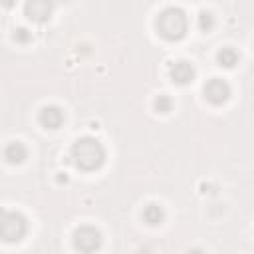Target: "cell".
Here are the masks:
<instances>
[{"instance_id":"obj_1","label":"cell","mask_w":254,"mask_h":254,"mask_svg":"<svg viewBox=\"0 0 254 254\" xmlns=\"http://www.w3.org/2000/svg\"><path fill=\"white\" fill-rule=\"evenodd\" d=\"M69 157H71V163L79 171L91 173V171H97V169L103 167V163H105V149H103V145L95 137L85 135V137H79L71 145Z\"/></svg>"},{"instance_id":"obj_2","label":"cell","mask_w":254,"mask_h":254,"mask_svg":"<svg viewBox=\"0 0 254 254\" xmlns=\"http://www.w3.org/2000/svg\"><path fill=\"white\" fill-rule=\"evenodd\" d=\"M157 34L167 42H179L189 32V16L179 6H169L159 12L155 20Z\"/></svg>"},{"instance_id":"obj_3","label":"cell","mask_w":254,"mask_h":254,"mask_svg":"<svg viewBox=\"0 0 254 254\" xmlns=\"http://www.w3.org/2000/svg\"><path fill=\"white\" fill-rule=\"evenodd\" d=\"M28 232V218L18 210H2L0 238L4 242H20Z\"/></svg>"},{"instance_id":"obj_4","label":"cell","mask_w":254,"mask_h":254,"mask_svg":"<svg viewBox=\"0 0 254 254\" xmlns=\"http://www.w3.org/2000/svg\"><path fill=\"white\" fill-rule=\"evenodd\" d=\"M73 246L79 252H93L101 246V232L95 226H79L73 232Z\"/></svg>"},{"instance_id":"obj_5","label":"cell","mask_w":254,"mask_h":254,"mask_svg":"<svg viewBox=\"0 0 254 254\" xmlns=\"http://www.w3.org/2000/svg\"><path fill=\"white\" fill-rule=\"evenodd\" d=\"M54 0H26L24 2V14L28 20L36 24H44L54 16Z\"/></svg>"},{"instance_id":"obj_6","label":"cell","mask_w":254,"mask_h":254,"mask_svg":"<svg viewBox=\"0 0 254 254\" xmlns=\"http://www.w3.org/2000/svg\"><path fill=\"white\" fill-rule=\"evenodd\" d=\"M202 93H204V99L212 105H222L230 99V85L220 79V77H212L204 83L202 87Z\"/></svg>"},{"instance_id":"obj_7","label":"cell","mask_w":254,"mask_h":254,"mask_svg":"<svg viewBox=\"0 0 254 254\" xmlns=\"http://www.w3.org/2000/svg\"><path fill=\"white\" fill-rule=\"evenodd\" d=\"M194 75H196V69H194V65H192L190 62H187V60H179V62H175V64L169 67V77H171V81L177 83V85H189V83L194 79Z\"/></svg>"},{"instance_id":"obj_8","label":"cell","mask_w":254,"mask_h":254,"mask_svg":"<svg viewBox=\"0 0 254 254\" xmlns=\"http://www.w3.org/2000/svg\"><path fill=\"white\" fill-rule=\"evenodd\" d=\"M64 119L65 115L58 105H44L38 113V121L44 129H60L64 125Z\"/></svg>"},{"instance_id":"obj_9","label":"cell","mask_w":254,"mask_h":254,"mask_svg":"<svg viewBox=\"0 0 254 254\" xmlns=\"http://www.w3.org/2000/svg\"><path fill=\"white\" fill-rule=\"evenodd\" d=\"M26 157H28V149H26V145L22 141H12L4 149V159L10 165H20V163L26 161Z\"/></svg>"},{"instance_id":"obj_10","label":"cell","mask_w":254,"mask_h":254,"mask_svg":"<svg viewBox=\"0 0 254 254\" xmlns=\"http://www.w3.org/2000/svg\"><path fill=\"white\" fill-rule=\"evenodd\" d=\"M143 220H145L149 226H159V224H163V220H165V210H163V206L157 204V202H149V204L143 208Z\"/></svg>"},{"instance_id":"obj_11","label":"cell","mask_w":254,"mask_h":254,"mask_svg":"<svg viewBox=\"0 0 254 254\" xmlns=\"http://www.w3.org/2000/svg\"><path fill=\"white\" fill-rule=\"evenodd\" d=\"M216 60H218V65H222V67H226V69H230V67H234V65L238 64V60H240V56H238V52H236L234 48H230V46H226V48H222V50L218 52V56H216Z\"/></svg>"},{"instance_id":"obj_12","label":"cell","mask_w":254,"mask_h":254,"mask_svg":"<svg viewBox=\"0 0 254 254\" xmlns=\"http://www.w3.org/2000/svg\"><path fill=\"white\" fill-rule=\"evenodd\" d=\"M196 26H198V30L200 32H210L212 28H214V16L210 14V12H206V10H202V12H198V16H196Z\"/></svg>"},{"instance_id":"obj_13","label":"cell","mask_w":254,"mask_h":254,"mask_svg":"<svg viewBox=\"0 0 254 254\" xmlns=\"http://www.w3.org/2000/svg\"><path fill=\"white\" fill-rule=\"evenodd\" d=\"M171 109H173V99L169 95L161 93V95L155 97V111L157 113H169Z\"/></svg>"},{"instance_id":"obj_14","label":"cell","mask_w":254,"mask_h":254,"mask_svg":"<svg viewBox=\"0 0 254 254\" xmlns=\"http://www.w3.org/2000/svg\"><path fill=\"white\" fill-rule=\"evenodd\" d=\"M14 40L18 44H28V42H32V32L28 28H18V30H14Z\"/></svg>"},{"instance_id":"obj_15","label":"cell","mask_w":254,"mask_h":254,"mask_svg":"<svg viewBox=\"0 0 254 254\" xmlns=\"http://www.w3.org/2000/svg\"><path fill=\"white\" fill-rule=\"evenodd\" d=\"M2 4H4V8H12L16 4V0H2Z\"/></svg>"}]
</instances>
